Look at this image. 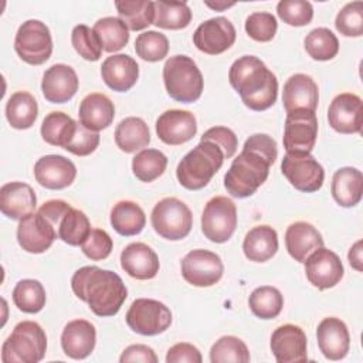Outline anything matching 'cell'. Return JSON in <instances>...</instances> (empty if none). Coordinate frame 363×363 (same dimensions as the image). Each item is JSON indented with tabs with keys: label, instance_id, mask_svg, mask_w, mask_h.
Here are the masks:
<instances>
[{
	"label": "cell",
	"instance_id": "cell-39",
	"mask_svg": "<svg viewBox=\"0 0 363 363\" xmlns=\"http://www.w3.org/2000/svg\"><path fill=\"white\" fill-rule=\"evenodd\" d=\"M248 305L251 312L259 319L277 318L284 306V296L275 286L264 285L255 288L250 298Z\"/></svg>",
	"mask_w": 363,
	"mask_h": 363
},
{
	"label": "cell",
	"instance_id": "cell-52",
	"mask_svg": "<svg viewBox=\"0 0 363 363\" xmlns=\"http://www.w3.org/2000/svg\"><path fill=\"white\" fill-rule=\"evenodd\" d=\"M200 140L214 142L217 146L221 147L225 159L233 157L237 150V146H238V139H237L235 133L230 128H225V126H214V128L207 129L203 133Z\"/></svg>",
	"mask_w": 363,
	"mask_h": 363
},
{
	"label": "cell",
	"instance_id": "cell-57",
	"mask_svg": "<svg viewBox=\"0 0 363 363\" xmlns=\"http://www.w3.org/2000/svg\"><path fill=\"white\" fill-rule=\"evenodd\" d=\"M347 258H349V264L352 265V268H354L356 271L362 272L363 267H362V240L356 241L352 248L349 250V254H347Z\"/></svg>",
	"mask_w": 363,
	"mask_h": 363
},
{
	"label": "cell",
	"instance_id": "cell-2",
	"mask_svg": "<svg viewBox=\"0 0 363 363\" xmlns=\"http://www.w3.org/2000/svg\"><path fill=\"white\" fill-rule=\"evenodd\" d=\"M228 79L244 105L252 111H265L277 101V77L255 55H242L235 60L230 67Z\"/></svg>",
	"mask_w": 363,
	"mask_h": 363
},
{
	"label": "cell",
	"instance_id": "cell-22",
	"mask_svg": "<svg viewBox=\"0 0 363 363\" xmlns=\"http://www.w3.org/2000/svg\"><path fill=\"white\" fill-rule=\"evenodd\" d=\"M284 108L288 112L306 109L315 112L319 102V89L312 77L306 74H294L284 84Z\"/></svg>",
	"mask_w": 363,
	"mask_h": 363
},
{
	"label": "cell",
	"instance_id": "cell-18",
	"mask_svg": "<svg viewBox=\"0 0 363 363\" xmlns=\"http://www.w3.org/2000/svg\"><path fill=\"white\" fill-rule=\"evenodd\" d=\"M156 133L166 145H183L191 140L197 133L196 116L190 111L169 109L157 118Z\"/></svg>",
	"mask_w": 363,
	"mask_h": 363
},
{
	"label": "cell",
	"instance_id": "cell-43",
	"mask_svg": "<svg viewBox=\"0 0 363 363\" xmlns=\"http://www.w3.org/2000/svg\"><path fill=\"white\" fill-rule=\"evenodd\" d=\"M91 224L84 211L78 208H69L64 216L58 227V238L68 245H81L91 233Z\"/></svg>",
	"mask_w": 363,
	"mask_h": 363
},
{
	"label": "cell",
	"instance_id": "cell-1",
	"mask_svg": "<svg viewBox=\"0 0 363 363\" xmlns=\"http://www.w3.org/2000/svg\"><path fill=\"white\" fill-rule=\"evenodd\" d=\"M71 288L96 316L116 315L128 296V289L116 272L95 265L77 269L71 278Z\"/></svg>",
	"mask_w": 363,
	"mask_h": 363
},
{
	"label": "cell",
	"instance_id": "cell-55",
	"mask_svg": "<svg viewBox=\"0 0 363 363\" xmlns=\"http://www.w3.org/2000/svg\"><path fill=\"white\" fill-rule=\"evenodd\" d=\"M71 206L64 201V200H60V199H55V200H48L45 201L40 208H38V213L55 228L57 234H58V227H60V223L61 220L64 218V216L69 211Z\"/></svg>",
	"mask_w": 363,
	"mask_h": 363
},
{
	"label": "cell",
	"instance_id": "cell-54",
	"mask_svg": "<svg viewBox=\"0 0 363 363\" xmlns=\"http://www.w3.org/2000/svg\"><path fill=\"white\" fill-rule=\"evenodd\" d=\"M242 147H247V149H252L258 153H261L262 156H265L272 164L275 163L277 160V156H278V149H277V142L265 135V133H255L252 136H250L244 146Z\"/></svg>",
	"mask_w": 363,
	"mask_h": 363
},
{
	"label": "cell",
	"instance_id": "cell-17",
	"mask_svg": "<svg viewBox=\"0 0 363 363\" xmlns=\"http://www.w3.org/2000/svg\"><path fill=\"white\" fill-rule=\"evenodd\" d=\"M329 125L339 133H359L363 122L362 99L356 94L343 92L336 95L328 109Z\"/></svg>",
	"mask_w": 363,
	"mask_h": 363
},
{
	"label": "cell",
	"instance_id": "cell-30",
	"mask_svg": "<svg viewBox=\"0 0 363 363\" xmlns=\"http://www.w3.org/2000/svg\"><path fill=\"white\" fill-rule=\"evenodd\" d=\"M363 174L356 167H340L332 177L330 191L335 201L342 207H353L362 200Z\"/></svg>",
	"mask_w": 363,
	"mask_h": 363
},
{
	"label": "cell",
	"instance_id": "cell-13",
	"mask_svg": "<svg viewBox=\"0 0 363 363\" xmlns=\"http://www.w3.org/2000/svg\"><path fill=\"white\" fill-rule=\"evenodd\" d=\"M223 272L221 258L208 250H193L182 259V275L193 286H211L221 279Z\"/></svg>",
	"mask_w": 363,
	"mask_h": 363
},
{
	"label": "cell",
	"instance_id": "cell-20",
	"mask_svg": "<svg viewBox=\"0 0 363 363\" xmlns=\"http://www.w3.org/2000/svg\"><path fill=\"white\" fill-rule=\"evenodd\" d=\"M35 180L45 189L61 190L72 184L77 176L75 164L61 155H47L34 164Z\"/></svg>",
	"mask_w": 363,
	"mask_h": 363
},
{
	"label": "cell",
	"instance_id": "cell-50",
	"mask_svg": "<svg viewBox=\"0 0 363 363\" xmlns=\"http://www.w3.org/2000/svg\"><path fill=\"white\" fill-rule=\"evenodd\" d=\"M113 241L111 235L101 228H92L86 240L81 244L82 252L92 261H102L112 252Z\"/></svg>",
	"mask_w": 363,
	"mask_h": 363
},
{
	"label": "cell",
	"instance_id": "cell-53",
	"mask_svg": "<svg viewBox=\"0 0 363 363\" xmlns=\"http://www.w3.org/2000/svg\"><path fill=\"white\" fill-rule=\"evenodd\" d=\"M203 357H201V353L200 350L191 345V343H187V342H180V343H176L174 346H172L169 350H167V354H166V362L167 363H201Z\"/></svg>",
	"mask_w": 363,
	"mask_h": 363
},
{
	"label": "cell",
	"instance_id": "cell-58",
	"mask_svg": "<svg viewBox=\"0 0 363 363\" xmlns=\"http://www.w3.org/2000/svg\"><path fill=\"white\" fill-rule=\"evenodd\" d=\"M206 6L214 9V10H218V11H223L228 7H233L234 3H225V1H216V3H210V1H206Z\"/></svg>",
	"mask_w": 363,
	"mask_h": 363
},
{
	"label": "cell",
	"instance_id": "cell-51",
	"mask_svg": "<svg viewBox=\"0 0 363 363\" xmlns=\"http://www.w3.org/2000/svg\"><path fill=\"white\" fill-rule=\"evenodd\" d=\"M98 145H99V133L86 129L78 122L77 130L71 142L67 145L65 150L77 156H88L96 150Z\"/></svg>",
	"mask_w": 363,
	"mask_h": 363
},
{
	"label": "cell",
	"instance_id": "cell-15",
	"mask_svg": "<svg viewBox=\"0 0 363 363\" xmlns=\"http://www.w3.org/2000/svg\"><path fill=\"white\" fill-rule=\"evenodd\" d=\"M305 274L308 281L318 289H329L340 282L345 269L336 252L320 247L305 259Z\"/></svg>",
	"mask_w": 363,
	"mask_h": 363
},
{
	"label": "cell",
	"instance_id": "cell-31",
	"mask_svg": "<svg viewBox=\"0 0 363 363\" xmlns=\"http://www.w3.org/2000/svg\"><path fill=\"white\" fill-rule=\"evenodd\" d=\"M244 255L254 262H265L278 251V234L269 225L251 228L242 241Z\"/></svg>",
	"mask_w": 363,
	"mask_h": 363
},
{
	"label": "cell",
	"instance_id": "cell-7",
	"mask_svg": "<svg viewBox=\"0 0 363 363\" xmlns=\"http://www.w3.org/2000/svg\"><path fill=\"white\" fill-rule=\"evenodd\" d=\"M153 230L164 240L179 241L189 235L193 227V214L187 204L176 197H164L152 210Z\"/></svg>",
	"mask_w": 363,
	"mask_h": 363
},
{
	"label": "cell",
	"instance_id": "cell-36",
	"mask_svg": "<svg viewBox=\"0 0 363 363\" xmlns=\"http://www.w3.org/2000/svg\"><path fill=\"white\" fill-rule=\"evenodd\" d=\"M155 18L153 24L164 30L186 28L191 21V10L187 3L179 1H153Z\"/></svg>",
	"mask_w": 363,
	"mask_h": 363
},
{
	"label": "cell",
	"instance_id": "cell-44",
	"mask_svg": "<svg viewBox=\"0 0 363 363\" xmlns=\"http://www.w3.org/2000/svg\"><path fill=\"white\" fill-rule=\"evenodd\" d=\"M250 359L247 345L237 336H223L210 349L211 363H248Z\"/></svg>",
	"mask_w": 363,
	"mask_h": 363
},
{
	"label": "cell",
	"instance_id": "cell-9",
	"mask_svg": "<svg viewBox=\"0 0 363 363\" xmlns=\"http://www.w3.org/2000/svg\"><path fill=\"white\" fill-rule=\"evenodd\" d=\"M126 323L139 335L155 336L170 328L172 312L164 303L156 299L138 298L126 312Z\"/></svg>",
	"mask_w": 363,
	"mask_h": 363
},
{
	"label": "cell",
	"instance_id": "cell-34",
	"mask_svg": "<svg viewBox=\"0 0 363 363\" xmlns=\"http://www.w3.org/2000/svg\"><path fill=\"white\" fill-rule=\"evenodd\" d=\"M38 115L35 98L27 91L14 92L6 104V118L14 129H28L34 125Z\"/></svg>",
	"mask_w": 363,
	"mask_h": 363
},
{
	"label": "cell",
	"instance_id": "cell-48",
	"mask_svg": "<svg viewBox=\"0 0 363 363\" xmlns=\"http://www.w3.org/2000/svg\"><path fill=\"white\" fill-rule=\"evenodd\" d=\"M335 27L345 37H360L363 34V3H347L337 13Z\"/></svg>",
	"mask_w": 363,
	"mask_h": 363
},
{
	"label": "cell",
	"instance_id": "cell-35",
	"mask_svg": "<svg viewBox=\"0 0 363 363\" xmlns=\"http://www.w3.org/2000/svg\"><path fill=\"white\" fill-rule=\"evenodd\" d=\"M77 125L78 122L64 112H50L43 119L41 136L48 145L65 149L77 130Z\"/></svg>",
	"mask_w": 363,
	"mask_h": 363
},
{
	"label": "cell",
	"instance_id": "cell-41",
	"mask_svg": "<svg viewBox=\"0 0 363 363\" xmlns=\"http://www.w3.org/2000/svg\"><path fill=\"white\" fill-rule=\"evenodd\" d=\"M167 166V157L157 149H143L132 159L133 174L145 183H150L162 176Z\"/></svg>",
	"mask_w": 363,
	"mask_h": 363
},
{
	"label": "cell",
	"instance_id": "cell-5",
	"mask_svg": "<svg viewBox=\"0 0 363 363\" xmlns=\"http://www.w3.org/2000/svg\"><path fill=\"white\" fill-rule=\"evenodd\" d=\"M163 81L169 96L177 102H196L203 92V75L187 55H173L163 67Z\"/></svg>",
	"mask_w": 363,
	"mask_h": 363
},
{
	"label": "cell",
	"instance_id": "cell-3",
	"mask_svg": "<svg viewBox=\"0 0 363 363\" xmlns=\"http://www.w3.org/2000/svg\"><path fill=\"white\" fill-rule=\"evenodd\" d=\"M224 159L220 146L211 140H200L177 164V180L187 190H200L220 170Z\"/></svg>",
	"mask_w": 363,
	"mask_h": 363
},
{
	"label": "cell",
	"instance_id": "cell-8",
	"mask_svg": "<svg viewBox=\"0 0 363 363\" xmlns=\"http://www.w3.org/2000/svg\"><path fill=\"white\" fill-rule=\"evenodd\" d=\"M14 50L17 55L30 65L44 64L52 52L50 28L40 20L24 21L17 30Z\"/></svg>",
	"mask_w": 363,
	"mask_h": 363
},
{
	"label": "cell",
	"instance_id": "cell-16",
	"mask_svg": "<svg viewBox=\"0 0 363 363\" xmlns=\"http://www.w3.org/2000/svg\"><path fill=\"white\" fill-rule=\"evenodd\" d=\"M17 225V241L20 247L31 254H41L47 251L58 234L55 228L37 211L21 220Z\"/></svg>",
	"mask_w": 363,
	"mask_h": 363
},
{
	"label": "cell",
	"instance_id": "cell-4",
	"mask_svg": "<svg viewBox=\"0 0 363 363\" xmlns=\"http://www.w3.org/2000/svg\"><path fill=\"white\" fill-rule=\"evenodd\" d=\"M271 164L272 163L261 153L242 147L224 176L225 190L237 199L252 196L267 180Z\"/></svg>",
	"mask_w": 363,
	"mask_h": 363
},
{
	"label": "cell",
	"instance_id": "cell-37",
	"mask_svg": "<svg viewBox=\"0 0 363 363\" xmlns=\"http://www.w3.org/2000/svg\"><path fill=\"white\" fill-rule=\"evenodd\" d=\"M119 18L128 26L129 30L139 31L150 24L155 18V7L150 0H123L115 1Z\"/></svg>",
	"mask_w": 363,
	"mask_h": 363
},
{
	"label": "cell",
	"instance_id": "cell-49",
	"mask_svg": "<svg viewBox=\"0 0 363 363\" xmlns=\"http://www.w3.org/2000/svg\"><path fill=\"white\" fill-rule=\"evenodd\" d=\"M278 23L274 14L268 11H257L247 17L245 31L247 34L259 43H268L275 37Z\"/></svg>",
	"mask_w": 363,
	"mask_h": 363
},
{
	"label": "cell",
	"instance_id": "cell-19",
	"mask_svg": "<svg viewBox=\"0 0 363 363\" xmlns=\"http://www.w3.org/2000/svg\"><path fill=\"white\" fill-rule=\"evenodd\" d=\"M271 352L278 363H295L306 362V335L305 332L292 323L282 325L272 332Z\"/></svg>",
	"mask_w": 363,
	"mask_h": 363
},
{
	"label": "cell",
	"instance_id": "cell-56",
	"mask_svg": "<svg viewBox=\"0 0 363 363\" xmlns=\"http://www.w3.org/2000/svg\"><path fill=\"white\" fill-rule=\"evenodd\" d=\"M119 362L121 363H129V362L157 363V356L155 350L146 345H130L122 352Z\"/></svg>",
	"mask_w": 363,
	"mask_h": 363
},
{
	"label": "cell",
	"instance_id": "cell-24",
	"mask_svg": "<svg viewBox=\"0 0 363 363\" xmlns=\"http://www.w3.org/2000/svg\"><path fill=\"white\" fill-rule=\"evenodd\" d=\"M121 267L132 278L152 279L159 272V257L145 242H130L121 252Z\"/></svg>",
	"mask_w": 363,
	"mask_h": 363
},
{
	"label": "cell",
	"instance_id": "cell-6",
	"mask_svg": "<svg viewBox=\"0 0 363 363\" xmlns=\"http://www.w3.org/2000/svg\"><path fill=\"white\" fill-rule=\"evenodd\" d=\"M47 350L44 329L33 320L17 323L1 346L3 363H37Z\"/></svg>",
	"mask_w": 363,
	"mask_h": 363
},
{
	"label": "cell",
	"instance_id": "cell-32",
	"mask_svg": "<svg viewBox=\"0 0 363 363\" xmlns=\"http://www.w3.org/2000/svg\"><path fill=\"white\" fill-rule=\"evenodd\" d=\"M115 143L125 153H133L150 143V132L146 122L138 116L122 119L115 129Z\"/></svg>",
	"mask_w": 363,
	"mask_h": 363
},
{
	"label": "cell",
	"instance_id": "cell-27",
	"mask_svg": "<svg viewBox=\"0 0 363 363\" xmlns=\"http://www.w3.org/2000/svg\"><path fill=\"white\" fill-rule=\"evenodd\" d=\"M101 77L112 91L126 92L139 78V65L126 54H115L102 62Z\"/></svg>",
	"mask_w": 363,
	"mask_h": 363
},
{
	"label": "cell",
	"instance_id": "cell-29",
	"mask_svg": "<svg viewBox=\"0 0 363 363\" xmlns=\"http://www.w3.org/2000/svg\"><path fill=\"white\" fill-rule=\"evenodd\" d=\"M285 245L295 261L305 262L309 254L323 247V238L311 223L296 221L285 231Z\"/></svg>",
	"mask_w": 363,
	"mask_h": 363
},
{
	"label": "cell",
	"instance_id": "cell-46",
	"mask_svg": "<svg viewBox=\"0 0 363 363\" xmlns=\"http://www.w3.org/2000/svg\"><path fill=\"white\" fill-rule=\"evenodd\" d=\"M71 43L75 51L86 61H98L102 55V44L94 30L85 24H78L72 28Z\"/></svg>",
	"mask_w": 363,
	"mask_h": 363
},
{
	"label": "cell",
	"instance_id": "cell-12",
	"mask_svg": "<svg viewBox=\"0 0 363 363\" xmlns=\"http://www.w3.org/2000/svg\"><path fill=\"white\" fill-rule=\"evenodd\" d=\"M318 136L316 113L296 109L286 113L284 125V147L286 153H311Z\"/></svg>",
	"mask_w": 363,
	"mask_h": 363
},
{
	"label": "cell",
	"instance_id": "cell-14",
	"mask_svg": "<svg viewBox=\"0 0 363 363\" xmlns=\"http://www.w3.org/2000/svg\"><path fill=\"white\" fill-rule=\"evenodd\" d=\"M235 28L228 18L213 17L196 28L193 43L201 52L217 55L227 51L235 43Z\"/></svg>",
	"mask_w": 363,
	"mask_h": 363
},
{
	"label": "cell",
	"instance_id": "cell-23",
	"mask_svg": "<svg viewBox=\"0 0 363 363\" xmlns=\"http://www.w3.org/2000/svg\"><path fill=\"white\" fill-rule=\"evenodd\" d=\"M318 346L322 354L329 360L343 359L350 347V335L347 326L339 318H325L316 329Z\"/></svg>",
	"mask_w": 363,
	"mask_h": 363
},
{
	"label": "cell",
	"instance_id": "cell-21",
	"mask_svg": "<svg viewBox=\"0 0 363 363\" xmlns=\"http://www.w3.org/2000/svg\"><path fill=\"white\" fill-rule=\"evenodd\" d=\"M78 84L74 68L65 64H54L43 75L41 91L48 102L64 104L77 94Z\"/></svg>",
	"mask_w": 363,
	"mask_h": 363
},
{
	"label": "cell",
	"instance_id": "cell-10",
	"mask_svg": "<svg viewBox=\"0 0 363 363\" xmlns=\"http://www.w3.org/2000/svg\"><path fill=\"white\" fill-rule=\"evenodd\" d=\"M237 227V207L225 196H216L207 201L201 214V231L213 242L228 241Z\"/></svg>",
	"mask_w": 363,
	"mask_h": 363
},
{
	"label": "cell",
	"instance_id": "cell-28",
	"mask_svg": "<svg viewBox=\"0 0 363 363\" xmlns=\"http://www.w3.org/2000/svg\"><path fill=\"white\" fill-rule=\"evenodd\" d=\"M78 116L82 126L94 132H99L113 122L115 106L105 94L92 92L81 101Z\"/></svg>",
	"mask_w": 363,
	"mask_h": 363
},
{
	"label": "cell",
	"instance_id": "cell-42",
	"mask_svg": "<svg viewBox=\"0 0 363 363\" xmlns=\"http://www.w3.org/2000/svg\"><path fill=\"white\" fill-rule=\"evenodd\" d=\"M305 50L316 61H329L339 52L337 37L326 27L313 28L305 37Z\"/></svg>",
	"mask_w": 363,
	"mask_h": 363
},
{
	"label": "cell",
	"instance_id": "cell-26",
	"mask_svg": "<svg viewBox=\"0 0 363 363\" xmlns=\"http://www.w3.org/2000/svg\"><path fill=\"white\" fill-rule=\"evenodd\" d=\"M37 197L30 184L23 182L6 183L0 189V210L11 220H21L34 213Z\"/></svg>",
	"mask_w": 363,
	"mask_h": 363
},
{
	"label": "cell",
	"instance_id": "cell-47",
	"mask_svg": "<svg viewBox=\"0 0 363 363\" xmlns=\"http://www.w3.org/2000/svg\"><path fill=\"white\" fill-rule=\"evenodd\" d=\"M278 17L288 26H308L313 18V7L305 0H281L277 4Z\"/></svg>",
	"mask_w": 363,
	"mask_h": 363
},
{
	"label": "cell",
	"instance_id": "cell-33",
	"mask_svg": "<svg viewBox=\"0 0 363 363\" xmlns=\"http://www.w3.org/2000/svg\"><path fill=\"white\" fill-rule=\"evenodd\" d=\"M111 224L118 234L130 237L145 228L146 216L138 203L121 200L111 210Z\"/></svg>",
	"mask_w": 363,
	"mask_h": 363
},
{
	"label": "cell",
	"instance_id": "cell-38",
	"mask_svg": "<svg viewBox=\"0 0 363 363\" xmlns=\"http://www.w3.org/2000/svg\"><path fill=\"white\" fill-rule=\"evenodd\" d=\"M92 30L99 37L102 48L106 52L119 51L129 41V28L119 17L99 18Z\"/></svg>",
	"mask_w": 363,
	"mask_h": 363
},
{
	"label": "cell",
	"instance_id": "cell-45",
	"mask_svg": "<svg viewBox=\"0 0 363 363\" xmlns=\"http://www.w3.org/2000/svg\"><path fill=\"white\" fill-rule=\"evenodd\" d=\"M135 51L145 61L156 62L163 60L169 52V40L164 34L147 30L139 34L135 40Z\"/></svg>",
	"mask_w": 363,
	"mask_h": 363
},
{
	"label": "cell",
	"instance_id": "cell-25",
	"mask_svg": "<svg viewBox=\"0 0 363 363\" xmlns=\"http://www.w3.org/2000/svg\"><path fill=\"white\" fill-rule=\"evenodd\" d=\"M96 343L95 326L85 319H74L65 325L61 333L64 353L75 360L88 357Z\"/></svg>",
	"mask_w": 363,
	"mask_h": 363
},
{
	"label": "cell",
	"instance_id": "cell-40",
	"mask_svg": "<svg viewBox=\"0 0 363 363\" xmlns=\"http://www.w3.org/2000/svg\"><path fill=\"white\" fill-rule=\"evenodd\" d=\"M45 289L37 279H21L13 289L14 305L26 313L40 312L45 306Z\"/></svg>",
	"mask_w": 363,
	"mask_h": 363
},
{
	"label": "cell",
	"instance_id": "cell-11",
	"mask_svg": "<svg viewBox=\"0 0 363 363\" xmlns=\"http://www.w3.org/2000/svg\"><path fill=\"white\" fill-rule=\"evenodd\" d=\"M282 174L299 191H318L325 180L322 164L311 153H286L281 163Z\"/></svg>",
	"mask_w": 363,
	"mask_h": 363
}]
</instances>
